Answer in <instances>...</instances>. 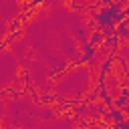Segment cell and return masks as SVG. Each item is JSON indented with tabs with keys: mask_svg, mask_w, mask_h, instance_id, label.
Here are the masks:
<instances>
[{
	"mask_svg": "<svg viewBox=\"0 0 129 129\" xmlns=\"http://www.w3.org/2000/svg\"><path fill=\"white\" fill-rule=\"evenodd\" d=\"M101 42H103V32L101 30H93L91 32V46H101Z\"/></svg>",
	"mask_w": 129,
	"mask_h": 129,
	"instance_id": "obj_1",
	"label": "cell"
}]
</instances>
